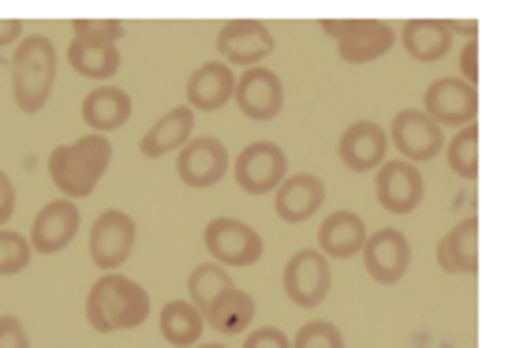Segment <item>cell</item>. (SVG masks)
Masks as SVG:
<instances>
[{
  "instance_id": "obj_18",
  "label": "cell",
  "mask_w": 512,
  "mask_h": 348,
  "mask_svg": "<svg viewBox=\"0 0 512 348\" xmlns=\"http://www.w3.org/2000/svg\"><path fill=\"white\" fill-rule=\"evenodd\" d=\"M326 203V180L314 173H292L273 191V214L285 225H303L311 221Z\"/></svg>"
},
{
  "instance_id": "obj_33",
  "label": "cell",
  "mask_w": 512,
  "mask_h": 348,
  "mask_svg": "<svg viewBox=\"0 0 512 348\" xmlns=\"http://www.w3.org/2000/svg\"><path fill=\"white\" fill-rule=\"evenodd\" d=\"M243 348H292V337L277 326H258L251 334L243 337Z\"/></svg>"
},
{
  "instance_id": "obj_4",
  "label": "cell",
  "mask_w": 512,
  "mask_h": 348,
  "mask_svg": "<svg viewBox=\"0 0 512 348\" xmlns=\"http://www.w3.org/2000/svg\"><path fill=\"white\" fill-rule=\"evenodd\" d=\"M322 30L337 42L344 64H374L397 45V27L385 19H326Z\"/></svg>"
},
{
  "instance_id": "obj_19",
  "label": "cell",
  "mask_w": 512,
  "mask_h": 348,
  "mask_svg": "<svg viewBox=\"0 0 512 348\" xmlns=\"http://www.w3.org/2000/svg\"><path fill=\"white\" fill-rule=\"evenodd\" d=\"M456 23L453 19H408L400 27V45L404 53L419 64H438L441 57L453 53Z\"/></svg>"
},
{
  "instance_id": "obj_2",
  "label": "cell",
  "mask_w": 512,
  "mask_h": 348,
  "mask_svg": "<svg viewBox=\"0 0 512 348\" xmlns=\"http://www.w3.org/2000/svg\"><path fill=\"white\" fill-rule=\"evenodd\" d=\"M57 45L49 34H27L19 38L8 60V75H12V98L19 105V113H42L53 87H57Z\"/></svg>"
},
{
  "instance_id": "obj_34",
  "label": "cell",
  "mask_w": 512,
  "mask_h": 348,
  "mask_svg": "<svg viewBox=\"0 0 512 348\" xmlns=\"http://www.w3.org/2000/svg\"><path fill=\"white\" fill-rule=\"evenodd\" d=\"M0 348H30L27 326L15 315H0Z\"/></svg>"
},
{
  "instance_id": "obj_35",
  "label": "cell",
  "mask_w": 512,
  "mask_h": 348,
  "mask_svg": "<svg viewBox=\"0 0 512 348\" xmlns=\"http://www.w3.org/2000/svg\"><path fill=\"white\" fill-rule=\"evenodd\" d=\"M456 79H464L468 87L479 83V42H475V34H471L468 42H464V49H460V75H456Z\"/></svg>"
},
{
  "instance_id": "obj_12",
  "label": "cell",
  "mask_w": 512,
  "mask_h": 348,
  "mask_svg": "<svg viewBox=\"0 0 512 348\" xmlns=\"http://www.w3.org/2000/svg\"><path fill=\"white\" fill-rule=\"evenodd\" d=\"M385 135H389V146H397L400 161L408 165L434 161L445 150V131L423 109H400Z\"/></svg>"
},
{
  "instance_id": "obj_23",
  "label": "cell",
  "mask_w": 512,
  "mask_h": 348,
  "mask_svg": "<svg viewBox=\"0 0 512 348\" xmlns=\"http://www.w3.org/2000/svg\"><path fill=\"white\" fill-rule=\"evenodd\" d=\"M367 244V221L356 210H333L318 225V251L326 259H356Z\"/></svg>"
},
{
  "instance_id": "obj_22",
  "label": "cell",
  "mask_w": 512,
  "mask_h": 348,
  "mask_svg": "<svg viewBox=\"0 0 512 348\" xmlns=\"http://www.w3.org/2000/svg\"><path fill=\"white\" fill-rule=\"evenodd\" d=\"M438 266L453 277L479 274V218L471 214L438 240Z\"/></svg>"
},
{
  "instance_id": "obj_29",
  "label": "cell",
  "mask_w": 512,
  "mask_h": 348,
  "mask_svg": "<svg viewBox=\"0 0 512 348\" xmlns=\"http://www.w3.org/2000/svg\"><path fill=\"white\" fill-rule=\"evenodd\" d=\"M228 285H232V277H228L225 266H217V262H199V266L191 270V277H187V300L199 307V311H206Z\"/></svg>"
},
{
  "instance_id": "obj_31",
  "label": "cell",
  "mask_w": 512,
  "mask_h": 348,
  "mask_svg": "<svg viewBox=\"0 0 512 348\" xmlns=\"http://www.w3.org/2000/svg\"><path fill=\"white\" fill-rule=\"evenodd\" d=\"M128 34V27L120 19H75L72 38L86 45H120V38Z\"/></svg>"
},
{
  "instance_id": "obj_28",
  "label": "cell",
  "mask_w": 512,
  "mask_h": 348,
  "mask_svg": "<svg viewBox=\"0 0 512 348\" xmlns=\"http://www.w3.org/2000/svg\"><path fill=\"white\" fill-rule=\"evenodd\" d=\"M441 154H445V161H449V169L456 176L479 180V124H468V128L456 131V135H449Z\"/></svg>"
},
{
  "instance_id": "obj_6",
  "label": "cell",
  "mask_w": 512,
  "mask_h": 348,
  "mask_svg": "<svg viewBox=\"0 0 512 348\" xmlns=\"http://www.w3.org/2000/svg\"><path fill=\"white\" fill-rule=\"evenodd\" d=\"M228 173L236 176V188L247 195H273L288 176V154L270 139H258L243 146Z\"/></svg>"
},
{
  "instance_id": "obj_37",
  "label": "cell",
  "mask_w": 512,
  "mask_h": 348,
  "mask_svg": "<svg viewBox=\"0 0 512 348\" xmlns=\"http://www.w3.org/2000/svg\"><path fill=\"white\" fill-rule=\"evenodd\" d=\"M19 38H23V23L19 19H0V49H8V45L15 49Z\"/></svg>"
},
{
  "instance_id": "obj_3",
  "label": "cell",
  "mask_w": 512,
  "mask_h": 348,
  "mask_svg": "<svg viewBox=\"0 0 512 348\" xmlns=\"http://www.w3.org/2000/svg\"><path fill=\"white\" fill-rule=\"evenodd\" d=\"M150 319V292L124 274H101L86 292V322L94 334L139 330Z\"/></svg>"
},
{
  "instance_id": "obj_17",
  "label": "cell",
  "mask_w": 512,
  "mask_h": 348,
  "mask_svg": "<svg viewBox=\"0 0 512 348\" xmlns=\"http://www.w3.org/2000/svg\"><path fill=\"white\" fill-rule=\"evenodd\" d=\"M389 154V135L378 120H356L337 139V158L348 173H374Z\"/></svg>"
},
{
  "instance_id": "obj_5",
  "label": "cell",
  "mask_w": 512,
  "mask_h": 348,
  "mask_svg": "<svg viewBox=\"0 0 512 348\" xmlns=\"http://www.w3.org/2000/svg\"><path fill=\"white\" fill-rule=\"evenodd\" d=\"M202 244H206V255L217 266H232V270H243V266H255L262 259V236L258 229H251L247 221L240 218H214L202 232Z\"/></svg>"
},
{
  "instance_id": "obj_14",
  "label": "cell",
  "mask_w": 512,
  "mask_h": 348,
  "mask_svg": "<svg viewBox=\"0 0 512 348\" xmlns=\"http://www.w3.org/2000/svg\"><path fill=\"white\" fill-rule=\"evenodd\" d=\"M363 266H367V277L374 285H397L404 281V274L412 270V244L408 236L393 225H382V229L367 232V244H363Z\"/></svg>"
},
{
  "instance_id": "obj_8",
  "label": "cell",
  "mask_w": 512,
  "mask_h": 348,
  "mask_svg": "<svg viewBox=\"0 0 512 348\" xmlns=\"http://www.w3.org/2000/svg\"><path fill=\"white\" fill-rule=\"evenodd\" d=\"M423 113H427L441 131L468 128V124H475V116H479V90L468 87V83L456 79V75H441V79H434V83L423 90Z\"/></svg>"
},
{
  "instance_id": "obj_9",
  "label": "cell",
  "mask_w": 512,
  "mask_h": 348,
  "mask_svg": "<svg viewBox=\"0 0 512 348\" xmlns=\"http://www.w3.org/2000/svg\"><path fill=\"white\" fill-rule=\"evenodd\" d=\"M281 285H285V296L303 311H314V307L326 304L329 285H333V270H329V259L314 247H303L292 259L285 262V274H281Z\"/></svg>"
},
{
  "instance_id": "obj_21",
  "label": "cell",
  "mask_w": 512,
  "mask_h": 348,
  "mask_svg": "<svg viewBox=\"0 0 512 348\" xmlns=\"http://www.w3.org/2000/svg\"><path fill=\"white\" fill-rule=\"evenodd\" d=\"M131 94L116 83H101L83 98V124L90 128V135H113L131 120Z\"/></svg>"
},
{
  "instance_id": "obj_16",
  "label": "cell",
  "mask_w": 512,
  "mask_h": 348,
  "mask_svg": "<svg viewBox=\"0 0 512 348\" xmlns=\"http://www.w3.org/2000/svg\"><path fill=\"white\" fill-rule=\"evenodd\" d=\"M79 225H83V214H79V203L72 199H53V203H45L34 221H30V251L34 255H60L64 247L72 244L75 236H79Z\"/></svg>"
},
{
  "instance_id": "obj_25",
  "label": "cell",
  "mask_w": 512,
  "mask_h": 348,
  "mask_svg": "<svg viewBox=\"0 0 512 348\" xmlns=\"http://www.w3.org/2000/svg\"><path fill=\"white\" fill-rule=\"evenodd\" d=\"M191 131H195V113H191L187 105H176V109H169L157 124H150L139 150H143V158H165V154L180 150V146L191 139Z\"/></svg>"
},
{
  "instance_id": "obj_20",
  "label": "cell",
  "mask_w": 512,
  "mask_h": 348,
  "mask_svg": "<svg viewBox=\"0 0 512 348\" xmlns=\"http://www.w3.org/2000/svg\"><path fill=\"white\" fill-rule=\"evenodd\" d=\"M232 90H236V72L221 60H206L187 79V109L191 113H217L232 102Z\"/></svg>"
},
{
  "instance_id": "obj_38",
  "label": "cell",
  "mask_w": 512,
  "mask_h": 348,
  "mask_svg": "<svg viewBox=\"0 0 512 348\" xmlns=\"http://www.w3.org/2000/svg\"><path fill=\"white\" fill-rule=\"evenodd\" d=\"M195 348H228V345H217V341H214V345H202V341H199Z\"/></svg>"
},
{
  "instance_id": "obj_36",
  "label": "cell",
  "mask_w": 512,
  "mask_h": 348,
  "mask_svg": "<svg viewBox=\"0 0 512 348\" xmlns=\"http://www.w3.org/2000/svg\"><path fill=\"white\" fill-rule=\"evenodd\" d=\"M15 203H19V195H15L12 176L0 169V229H8V221L15 218Z\"/></svg>"
},
{
  "instance_id": "obj_30",
  "label": "cell",
  "mask_w": 512,
  "mask_h": 348,
  "mask_svg": "<svg viewBox=\"0 0 512 348\" xmlns=\"http://www.w3.org/2000/svg\"><path fill=\"white\" fill-rule=\"evenodd\" d=\"M34 259L30 251L27 232H15V229H0V277H15L23 274Z\"/></svg>"
},
{
  "instance_id": "obj_1",
  "label": "cell",
  "mask_w": 512,
  "mask_h": 348,
  "mask_svg": "<svg viewBox=\"0 0 512 348\" xmlns=\"http://www.w3.org/2000/svg\"><path fill=\"white\" fill-rule=\"evenodd\" d=\"M45 165H49V180L60 191V199L79 203L86 195H94V188L109 173V165H113V143L105 135H79L72 143L53 146V154H49Z\"/></svg>"
},
{
  "instance_id": "obj_7",
  "label": "cell",
  "mask_w": 512,
  "mask_h": 348,
  "mask_svg": "<svg viewBox=\"0 0 512 348\" xmlns=\"http://www.w3.org/2000/svg\"><path fill=\"white\" fill-rule=\"evenodd\" d=\"M139 240V225L128 210H105L98 214V221L90 225V259L105 274H120V266L131 259Z\"/></svg>"
},
{
  "instance_id": "obj_13",
  "label": "cell",
  "mask_w": 512,
  "mask_h": 348,
  "mask_svg": "<svg viewBox=\"0 0 512 348\" xmlns=\"http://www.w3.org/2000/svg\"><path fill=\"white\" fill-rule=\"evenodd\" d=\"M273 49H277V38L262 19H232L217 34V53L228 68H262V60Z\"/></svg>"
},
{
  "instance_id": "obj_32",
  "label": "cell",
  "mask_w": 512,
  "mask_h": 348,
  "mask_svg": "<svg viewBox=\"0 0 512 348\" xmlns=\"http://www.w3.org/2000/svg\"><path fill=\"white\" fill-rule=\"evenodd\" d=\"M292 348H348V345H344V334H341V326H337V322L311 319L296 330Z\"/></svg>"
},
{
  "instance_id": "obj_27",
  "label": "cell",
  "mask_w": 512,
  "mask_h": 348,
  "mask_svg": "<svg viewBox=\"0 0 512 348\" xmlns=\"http://www.w3.org/2000/svg\"><path fill=\"white\" fill-rule=\"evenodd\" d=\"M68 64L75 68V75L94 79L101 87V83H109L120 72V45H86L72 38V45H68Z\"/></svg>"
},
{
  "instance_id": "obj_26",
  "label": "cell",
  "mask_w": 512,
  "mask_h": 348,
  "mask_svg": "<svg viewBox=\"0 0 512 348\" xmlns=\"http://www.w3.org/2000/svg\"><path fill=\"white\" fill-rule=\"evenodd\" d=\"M157 330L165 337V345L176 348H195L202 341V311L191 300H169V304L157 311Z\"/></svg>"
},
{
  "instance_id": "obj_15",
  "label": "cell",
  "mask_w": 512,
  "mask_h": 348,
  "mask_svg": "<svg viewBox=\"0 0 512 348\" xmlns=\"http://www.w3.org/2000/svg\"><path fill=\"white\" fill-rule=\"evenodd\" d=\"M232 102L240 105V113L255 124H270L285 109V83L281 75L270 68H247L243 75H236V90Z\"/></svg>"
},
{
  "instance_id": "obj_10",
  "label": "cell",
  "mask_w": 512,
  "mask_h": 348,
  "mask_svg": "<svg viewBox=\"0 0 512 348\" xmlns=\"http://www.w3.org/2000/svg\"><path fill=\"white\" fill-rule=\"evenodd\" d=\"M232 169L228 158V146L217 135H195L180 146V158H176V176L180 184H187L191 191L217 188Z\"/></svg>"
},
{
  "instance_id": "obj_24",
  "label": "cell",
  "mask_w": 512,
  "mask_h": 348,
  "mask_svg": "<svg viewBox=\"0 0 512 348\" xmlns=\"http://www.w3.org/2000/svg\"><path fill=\"white\" fill-rule=\"evenodd\" d=\"M255 296L240 285H228L221 296H217L214 304L202 311V322L221 337H236V334H247V326L255 322Z\"/></svg>"
},
{
  "instance_id": "obj_11",
  "label": "cell",
  "mask_w": 512,
  "mask_h": 348,
  "mask_svg": "<svg viewBox=\"0 0 512 348\" xmlns=\"http://www.w3.org/2000/svg\"><path fill=\"white\" fill-rule=\"evenodd\" d=\"M374 195H378V206L385 214H415L423 199H427V180H423V169L419 165H408V161H382L374 169Z\"/></svg>"
}]
</instances>
